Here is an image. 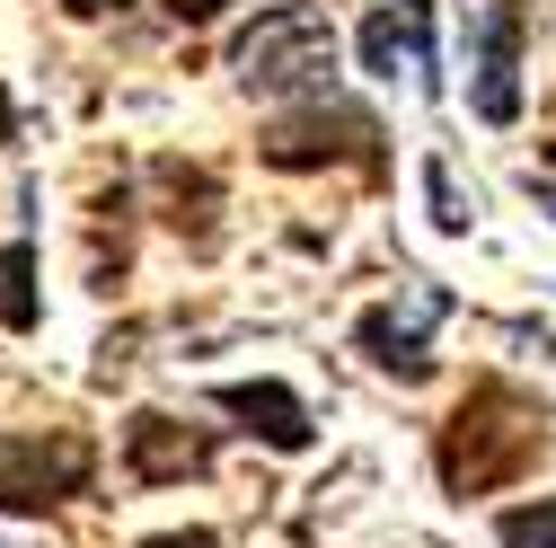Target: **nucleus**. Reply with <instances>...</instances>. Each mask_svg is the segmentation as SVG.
<instances>
[{"mask_svg": "<svg viewBox=\"0 0 556 548\" xmlns=\"http://www.w3.org/2000/svg\"><path fill=\"white\" fill-rule=\"evenodd\" d=\"M539 451H547V407L521 398L513 381H477V389L459 398V416L442 425V443H433L451 496H485V487H504V477H521Z\"/></svg>", "mask_w": 556, "mask_h": 548, "instance_id": "nucleus-1", "label": "nucleus"}, {"mask_svg": "<svg viewBox=\"0 0 556 548\" xmlns=\"http://www.w3.org/2000/svg\"><path fill=\"white\" fill-rule=\"evenodd\" d=\"M230 72L239 89L256 98H336V27L318 0H274V10H256V27L230 45Z\"/></svg>", "mask_w": 556, "mask_h": 548, "instance_id": "nucleus-2", "label": "nucleus"}, {"mask_svg": "<svg viewBox=\"0 0 556 548\" xmlns=\"http://www.w3.org/2000/svg\"><path fill=\"white\" fill-rule=\"evenodd\" d=\"M380 115L354 107V98H309V107H283L265 124V169H380Z\"/></svg>", "mask_w": 556, "mask_h": 548, "instance_id": "nucleus-3", "label": "nucleus"}, {"mask_svg": "<svg viewBox=\"0 0 556 548\" xmlns=\"http://www.w3.org/2000/svg\"><path fill=\"white\" fill-rule=\"evenodd\" d=\"M98 451L80 434H0V513H45L62 496H89Z\"/></svg>", "mask_w": 556, "mask_h": 548, "instance_id": "nucleus-4", "label": "nucleus"}, {"mask_svg": "<svg viewBox=\"0 0 556 548\" xmlns=\"http://www.w3.org/2000/svg\"><path fill=\"white\" fill-rule=\"evenodd\" d=\"M442 310H451V292H406V310L380 301V310L354 319V346H363L380 372H397V381H425V372H433V319H442Z\"/></svg>", "mask_w": 556, "mask_h": 548, "instance_id": "nucleus-5", "label": "nucleus"}, {"mask_svg": "<svg viewBox=\"0 0 556 548\" xmlns=\"http://www.w3.org/2000/svg\"><path fill=\"white\" fill-rule=\"evenodd\" d=\"M521 36H530V0H495L477 27V115L485 124H521Z\"/></svg>", "mask_w": 556, "mask_h": 548, "instance_id": "nucleus-6", "label": "nucleus"}, {"mask_svg": "<svg viewBox=\"0 0 556 548\" xmlns=\"http://www.w3.org/2000/svg\"><path fill=\"white\" fill-rule=\"evenodd\" d=\"M124 469L142 477V487H168V477H203V469H213V434L160 416V407H142V416L124 425Z\"/></svg>", "mask_w": 556, "mask_h": 548, "instance_id": "nucleus-7", "label": "nucleus"}, {"mask_svg": "<svg viewBox=\"0 0 556 548\" xmlns=\"http://www.w3.org/2000/svg\"><path fill=\"white\" fill-rule=\"evenodd\" d=\"M397 62H415V80L442 89V53H433V0H397V10L363 18V72L397 80Z\"/></svg>", "mask_w": 556, "mask_h": 548, "instance_id": "nucleus-8", "label": "nucleus"}, {"mask_svg": "<svg viewBox=\"0 0 556 548\" xmlns=\"http://www.w3.org/2000/svg\"><path fill=\"white\" fill-rule=\"evenodd\" d=\"M213 407H222V416H239L265 451H309V443H318L301 389H283V381H222V389H213Z\"/></svg>", "mask_w": 556, "mask_h": 548, "instance_id": "nucleus-9", "label": "nucleus"}, {"mask_svg": "<svg viewBox=\"0 0 556 548\" xmlns=\"http://www.w3.org/2000/svg\"><path fill=\"white\" fill-rule=\"evenodd\" d=\"M0 319H10L18 336L45 319V301H36V239H18L10 257H0Z\"/></svg>", "mask_w": 556, "mask_h": 548, "instance_id": "nucleus-10", "label": "nucleus"}, {"mask_svg": "<svg viewBox=\"0 0 556 548\" xmlns=\"http://www.w3.org/2000/svg\"><path fill=\"white\" fill-rule=\"evenodd\" d=\"M495 539H504V548H556V496L504 505V513H495Z\"/></svg>", "mask_w": 556, "mask_h": 548, "instance_id": "nucleus-11", "label": "nucleus"}, {"mask_svg": "<svg viewBox=\"0 0 556 548\" xmlns=\"http://www.w3.org/2000/svg\"><path fill=\"white\" fill-rule=\"evenodd\" d=\"M425 186H433V222H442V231H468V203H459V186H451V169H442V160L425 169Z\"/></svg>", "mask_w": 556, "mask_h": 548, "instance_id": "nucleus-12", "label": "nucleus"}, {"mask_svg": "<svg viewBox=\"0 0 556 548\" xmlns=\"http://www.w3.org/2000/svg\"><path fill=\"white\" fill-rule=\"evenodd\" d=\"M160 10H168V18H177V27H213V18H222V10H230V0H160Z\"/></svg>", "mask_w": 556, "mask_h": 548, "instance_id": "nucleus-13", "label": "nucleus"}, {"mask_svg": "<svg viewBox=\"0 0 556 548\" xmlns=\"http://www.w3.org/2000/svg\"><path fill=\"white\" fill-rule=\"evenodd\" d=\"M142 548H222L213 531H160V539H142Z\"/></svg>", "mask_w": 556, "mask_h": 548, "instance_id": "nucleus-14", "label": "nucleus"}, {"mask_svg": "<svg viewBox=\"0 0 556 548\" xmlns=\"http://www.w3.org/2000/svg\"><path fill=\"white\" fill-rule=\"evenodd\" d=\"M72 18H106V10H132V0H62Z\"/></svg>", "mask_w": 556, "mask_h": 548, "instance_id": "nucleus-15", "label": "nucleus"}, {"mask_svg": "<svg viewBox=\"0 0 556 548\" xmlns=\"http://www.w3.org/2000/svg\"><path fill=\"white\" fill-rule=\"evenodd\" d=\"M18 142V107H10V89H0V151Z\"/></svg>", "mask_w": 556, "mask_h": 548, "instance_id": "nucleus-16", "label": "nucleus"}]
</instances>
